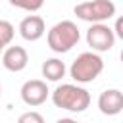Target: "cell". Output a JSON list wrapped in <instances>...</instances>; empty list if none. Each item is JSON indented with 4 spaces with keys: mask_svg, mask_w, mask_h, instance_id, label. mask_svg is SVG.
<instances>
[{
    "mask_svg": "<svg viewBox=\"0 0 123 123\" xmlns=\"http://www.w3.org/2000/svg\"><path fill=\"white\" fill-rule=\"evenodd\" d=\"M52 102L60 110H65L71 113H81L90 106V94L86 88L79 86V83L77 85L65 83V85H60L52 92Z\"/></svg>",
    "mask_w": 123,
    "mask_h": 123,
    "instance_id": "6da1fadb",
    "label": "cell"
},
{
    "mask_svg": "<svg viewBox=\"0 0 123 123\" xmlns=\"http://www.w3.org/2000/svg\"><path fill=\"white\" fill-rule=\"evenodd\" d=\"M81 38V33H79V27L77 23L69 21V19H63L60 23H56L48 35H46V40H48V46L52 52L56 54H65L69 52Z\"/></svg>",
    "mask_w": 123,
    "mask_h": 123,
    "instance_id": "7a4b0ae2",
    "label": "cell"
},
{
    "mask_svg": "<svg viewBox=\"0 0 123 123\" xmlns=\"http://www.w3.org/2000/svg\"><path fill=\"white\" fill-rule=\"evenodd\" d=\"M104 71V60L100 58L98 52H83L75 58V62L69 67V75L75 83L85 85V83H92L100 73Z\"/></svg>",
    "mask_w": 123,
    "mask_h": 123,
    "instance_id": "3957f363",
    "label": "cell"
},
{
    "mask_svg": "<svg viewBox=\"0 0 123 123\" xmlns=\"http://www.w3.org/2000/svg\"><path fill=\"white\" fill-rule=\"evenodd\" d=\"M73 12L86 23H102L115 15V4L111 0H86L77 4Z\"/></svg>",
    "mask_w": 123,
    "mask_h": 123,
    "instance_id": "277c9868",
    "label": "cell"
},
{
    "mask_svg": "<svg viewBox=\"0 0 123 123\" xmlns=\"http://www.w3.org/2000/svg\"><path fill=\"white\" fill-rule=\"evenodd\" d=\"M115 33L110 25L102 23H92L86 31V42L94 52H108L115 44Z\"/></svg>",
    "mask_w": 123,
    "mask_h": 123,
    "instance_id": "5b68a950",
    "label": "cell"
},
{
    "mask_svg": "<svg viewBox=\"0 0 123 123\" xmlns=\"http://www.w3.org/2000/svg\"><path fill=\"white\" fill-rule=\"evenodd\" d=\"M48 94H50L48 85H46V81H40V79H29L21 86V100L31 108L42 106L46 102Z\"/></svg>",
    "mask_w": 123,
    "mask_h": 123,
    "instance_id": "8992f818",
    "label": "cell"
},
{
    "mask_svg": "<svg viewBox=\"0 0 123 123\" xmlns=\"http://www.w3.org/2000/svg\"><path fill=\"white\" fill-rule=\"evenodd\" d=\"M29 63V54L23 46H8L6 50H2V65L12 71V73H19L27 67Z\"/></svg>",
    "mask_w": 123,
    "mask_h": 123,
    "instance_id": "52a82bcc",
    "label": "cell"
},
{
    "mask_svg": "<svg viewBox=\"0 0 123 123\" xmlns=\"http://www.w3.org/2000/svg\"><path fill=\"white\" fill-rule=\"evenodd\" d=\"M44 33H46V23L40 15H27L19 23V35L29 42H35V40L42 38Z\"/></svg>",
    "mask_w": 123,
    "mask_h": 123,
    "instance_id": "ba28073f",
    "label": "cell"
},
{
    "mask_svg": "<svg viewBox=\"0 0 123 123\" xmlns=\"http://www.w3.org/2000/svg\"><path fill=\"white\" fill-rule=\"evenodd\" d=\"M98 110L104 115H117L123 110V92L119 88H108L98 96Z\"/></svg>",
    "mask_w": 123,
    "mask_h": 123,
    "instance_id": "9c48e42d",
    "label": "cell"
},
{
    "mask_svg": "<svg viewBox=\"0 0 123 123\" xmlns=\"http://www.w3.org/2000/svg\"><path fill=\"white\" fill-rule=\"evenodd\" d=\"M42 77L46 79V81H60V79H63L65 77V63L62 62V60H58V58H50V60H46L44 63H42Z\"/></svg>",
    "mask_w": 123,
    "mask_h": 123,
    "instance_id": "30bf717a",
    "label": "cell"
},
{
    "mask_svg": "<svg viewBox=\"0 0 123 123\" xmlns=\"http://www.w3.org/2000/svg\"><path fill=\"white\" fill-rule=\"evenodd\" d=\"M13 35H15V29L10 21L6 19H0V44L6 48L12 40H13Z\"/></svg>",
    "mask_w": 123,
    "mask_h": 123,
    "instance_id": "8fae6325",
    "label": "cell"
},
{
    "mask_svg": "<svg viewBox=\"0 0 123 123\" xmlns=\"http://www.w3.org/2000/svg\"><path fill=\"white\" fill-rule=\"evenodd\" d=\"M10 4L15 6V8H19V10L35 13V12H38L44 6V0H10Z\"/></svg>",
    "mask_w": 123,
    "mask_h": 123,
    "instance_id": "7c38bea8",
    "label": "cell"
},
{
    "mask_svg": "<svg viewBox=\"0 0 123 123\" xmlns=\"http://www.w3.org/2000/svg\"><path fill=\"white\" fill-rule=\"evenodd\" d=\"M19 123H44V117L37 111H27L19 115Z\"/></svg>",
    "mask_w": 123,
    "mask_h": 123,
    "instance_id": "4fadbf2b",
    "label": "cell"
},
{
    "mask_svg": "<svg viewBox=\"0 0 123 123\" xmlns=\"http://www.w3.org/2000/svg\"><path fill=\"white\" fill-rule=\"evenodd\" d=\"M121 27H123V21L117 19V21H115V29H113V33H115V37H119V38H123V31H121Z\"/></svg>",
    "mask_w": 123,
    "mask_h": 123,
    "instance_id": "5bb4252c",
    "label": "cell"
},
{
    "mask_svg": "<svg viewBox=\"0 0 123 123\" xmlns=\"http://www.w3.org/2000/svg\"><path fill=\"white\" fill-rule=\"evenodd\" d=\"M2 50H4V46H2V44H0V54H2Z\"/></svg>",
    "mask_w": 123,
    "mask_h": 123,
    "instance_id": "9a60e30c",
    "label": "cell"
},
{
    "mask_svg": "<svg viewBox=\"0 0 123 123\" xmlns=\"http://www.w3.org/2000/svg\"><path fill=\"white\" fill-rule=\"evenodd\" d=\"M0 92H2V85H0Z\"/></svg>",
    "mask_w": 123,
    "mask_h": 123,
    "instance_id": "2e32d148",
    "label": "cell"
}]
</instances>
